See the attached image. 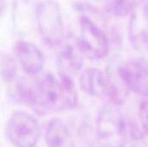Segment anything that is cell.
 Instances as JSON below:
<instances>
[{"label": "cell", "instance_id": "7c38bea8", "mask_svg": "<svg viewBox=\"0 0 148 147\" xmlns=\"http://www.w3.org/2000/svg\"><path fill=\"white\" fill-rule=\"evenodd\" d=\"M44 137L47 147H75L68 126L60 119H53L48 123Z\"/></svg>", "mask_w": 148, "mask_h": 147}, {"label": "cell", "instance_id": "5b68a950", "mask_svg": "<svg viewBox=\"0 0 148 147\" xmlns=\"http://www.w3.org/2000/svg\"><path fill=\"white\" fill-rule=\"evenodd\" d=\"M5 133L16 147H35L40 139L41 129L32 115L23 111H16L7 122Z\"/></svg>", "mask_w": 148, "mask_h": 147}, {"label": "cell", "instance_id": "4fadbf2b", "mask_svg": "<svg viewBox=\"0 0 148 147\" xmlns=\"http://www.w3.org/2000/svg\"><path fill=\"white\" fill-rule=\"evenodd\" d=\"M12 97L19 103L31 107L34 109L36 108L37 95L35 83L31 84L26 80H20L16 81L13 88Z\"/></svg>", "mask_w": 148, "mask_h": 147}, {"label": "cell", "instance_id": "e0dca14e", "mask_svg": "<svg viewBox=\"0 0 148 147\" xmlns=\"http://www.w3.org/2000/svg\"><path fill=\"white\" fill-rule=\"evenodd\" d=\"M140 121L145 134L148 137V101H144L140 103L139 109Z\"/></svg>", "mask_w": 148, "mask_h": 147}, {"label": "cell", "instance_id": "30bf717a", "mask_svg": "<svg viewBox=\"0 0 148 147\" xmlns=\"http://www.w3.org/2000/svg\"><path fill=\"white\" fill-rule=\"evenodd\" d=\"M82 53L77 42L75 46L67 43L57 57L58 75L74 79L82 68Z\"/></svg>", "mask_w": 148, "mask_h": 147}, {"label": "cell", "instance_id": "9c48e42d", "mask_svg": "<svg viewBox=\"0 0 148 147\" xmlns=\"http://www.w3.org/2000/svg\"><path fill=\"white\" fill-rule=\"evenodd\" d=\"M82 90L93 97H107L108 92V79L106 71L88 68L84 69L79 78Z\"/></svg>", "mask_w": 148, "mask_h": 147}, {"label": "cell", "instance_id": "7a4b0ae2", "mask_svg": "<svg viewBox=\"0 0 148 147\" xmlns=\"http://www.w3.org/2000/svg\"><path fill=\"white\" fill-rule=\"evenodd\" d=\"M129 119L112 103L105 104L96 118L95 139L101 147H126L128 143Z\"/></svg>", "mask_w": 148, "mask_h": 147}, {"label": "cell", "instance_id": "5bb4252c", "mask_svg": "<svg viewBox=\"0 0 148 147\" xmlns=\"http://www.w3.org/2000/svg\"><path fill=\"white\" fill-rule=\"evenodd\" d=\"M137 0H107V10L118 17L130 16L137 6Z\"/></svg>", "mask_w": 148, "mask_h": 147}, {"label": "cell", "instance_id": "9a60e30c", "mask_svg": "<svg viewBox=\"0 0 148 147\" xmlns=\"http://www.w3.org/2000/svg\"><path fill=\"white\" fill-rule=\"evenodd\" d=\"M146 136L143 130L141 131L134 122L129 120L128 143H130V147H147Z\"/></svg>", "mask_w": 148, "mask_h": 147}, {"label": "cell", "instance_id": "8992f818", "mask_svg": "<svg viewBox=\"0 0 148 147\" xmlns=\"http://www.w3.org/2000/svg\"><path fill=\"white\" fill-rule=\"evenodd\" d=\"M119 72L130 91L148 97V60L132 59L119 63Z\"/></svg>", "mask_w": 148, "mask_h": 147}, {"label": "cell", "instance_id": "3957f363", "mask_svg": "<svg viewBox=\"0 0 148 147\" xmlns=\"http://www.w3.org/2000/svg\"><path fill=\"white\" fill-rule=\"evenodd\" d=\"M38 31L43 41L49 46H58L63 41V22L61 8L53 0L41 2L36 10Z\"/></svg>", "mask_w": 148, "mask_h": 147}, {"label": "cell", "instance_id": "8fae6325", "mask_svg": "<svg viewBox=\"0 0 148 147\" xmlns=\"http://www.w3.org/2000/svg\"><path fill=\"white\" fill-rule=\"evenodd\" d=\"M106 73L108 79V92L107 98L110 103L120 107L127 101L130 90L120 75L119 63L118 65L114 62L112 64L110 63Z\"/></svg>", "mask_w": 148, "mask_h": 147}, {"label": "cell", "instance_id": "277c9868", "mask_svg": "<svg viewBox=\"0 0 148 147\" xmlns=\"http://www.w3.org/2000/svg\"><path fill=\"white\" fill-rule=\"evenodd\" d=\"M77 45L83 55L91 60H101L109 52V41L102 29L87 16L80 18Z\"/></svg>", "mask_w": 148, "mask_h": 147}, {"label": "cell", "instance_id": "ba28073f", "mask_svg": "<svg viewBox=\"0 0 148 147\" xmlns=\"http://www.w3.org/2000/svg\"><path fill=\"white\" fill-rule=\"evenodd\" d=\"M15 54L25 74L29 76H36L41 74L45 61L42 51L35 44L19 41L15 45Z\"/></svg>", "mask_w": 148, "mask_h": 147}, {"label": "cell", "instance_id": "6da1fadb", "mask_svg": "<svg viewBox=\"0 0 148 147\" xmlns=\"http://www.w3.org/2000/svg\"><path fill=\"white\" fill-rule=\"evenodd\" d=\"M34 83L37 95L36 111L60 113L76 107L78 94L74 79L47 73L39 76Z\"/></svg>", "mask_w": 148, "mask_h": 147}, {"label": "cell", "instance_id": "2e32d148", "mask_svg": "<svg viewBox=\"0 0 148 147\" xmlns=\"http://www.w3.org/2000/svg\"><path fill=\"white\" fill-rule=\"evenodd\" d=\"M2 78L6 82H10L15 79L16 74V66L13 58L8 55H3L1 59Z\"/></svg>", "mask_w": 148, "mask_h": 147}, {"label": "cell", "instance_id": "52a82bcc", "mask_svg": "<svg viewBox=\"0 0 148 147\" xmlns=\"http://www.w3.org/2000/svg\"><path fill=\"white\" fill-rule=\"evenodd\" d=\"M128 37L135 49L148 51V0L138 2L130 15Z\"/></svg>", "mask_w": 148, "mask_h": 147}]
</instances>
